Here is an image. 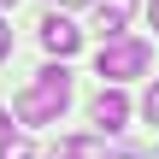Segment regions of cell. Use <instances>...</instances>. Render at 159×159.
Wrapping results in <instances>:
<instances>
[{"label":"cell","mask_w":159,"mask_h":159,"mask_svg":"<svg viewBox=\"0 0 159 159\" xmlns=\"http://www.w3.org/2000/svg\"><path fill=\"white\" fill-rule=\"evenodd\" d=\"M65 100H71V71H65V59H59V65H41L35 83L18 94V118H24V124H53V118L65 112Z\"/></svg>","instance_id":"obj_1"},{"label":"cell","mask_w":159,"mask_h":159,"mask_svg":"<svg viewBox=\"0 0 159 159\" xmlns=\"http://www.w3.org/2000/svg\"><path fill=\"white\" fill-rule=\"evenodd\" d=\"M148 41H136V35H106L100 41V53H94V71L106 77V83H130V77H142L148 71Z\"/></svg>","instance_id":"obj_2"},{"label":"cell","mask_w":159,"mask_h":159,"mask_svg":"<svg viewBox=\"0 0 159 159\" xmlns=\"http://www.w3.org/2000/svg\"><path fill=\"white\" fill-rule=\"evenodd\" d=\"M89 118H94V130H100V136H118V130L130 124V100L118 94V83L94 94V106H89Z\"/></svg>","instance_id":"obj_3"},{"label":"cell","mask_w":159,"mask_h":159,"mask_svg":"<svg viewBox=\"0 0 159 159\" xmlns=\"http://www.w3.org/2000/svg\"><path fill=\"white\" fill-rule=\"evenodd\" d=\"M41 47H47L53 59H71V53L83 47V30H77L71 18H59V12H53V18H41Z\"/></svg>","instance_id":"obj_4"},{"label":"cell","mask_w":159,"mask_h":159,"mask_svg":"<svg viewBox=\"0 0 159 159\" xmlns=\"http://www.w3.org/2000/svg\"><path fill=\"white\" fill-rule=\"evenodd\" d=\"M130 18H136V0H94V30H100V41H106V35H124Z\"/></svg>","instance_id":"obj_5"},{"label":"cell","mask_w":159,"mask_h":159,"mask_svg":"<svg viewBox=\"0 0 159 159\" xmlns=\"http://www.w3.org/2000/svg\"><path fill=\"white\" fill-rule=\"evenodd\" d=\"M71 159H112V153H106L100 136H77V142H71Z\"/></svg>","instance_id":"obj_6"},{"label":"cell","mask_w":159,"mask_h":159,"mask_svg":"<svg viewBox=\"0 0 159 159\" xmlns=\"http://www.w3.org/2000/svg\"><path fill=\"white\" fill-rule=\"evenodd\" d=\"M0 159H35L24 136H0Z\"/></svg>","instance_id":"obj_7"},{"label":"cell","mask_w":159,"mask_h":159,"mask_svg":"<svg viewBox=\"0 0 159 159\" xmlns=\"http://www.w3.org/2000/svg\"><path fill=\"white\" fill-rule=\"evenodd\" d=\"M142 118H148V124H159V77L148 83V94H142Z\"/></svg>","instance_id":"obj_8"},{"label":"cell","mask_w":159,"mask_h":159,"mask_svg":"<svg viewBox=\"0 0 159 159\" xmlns=\"http://www.w3.org/2000/svg\"><path fill=\"white\" fill-rule=\"evenodd\" d=\"M6 53H12V24L0 18V59H6Z\"/></svg>","instance_id":"obj_9"},{"label":"cell","mask_w":159,"mask_h":159,"mask_svg":"<svg viewBox=\"0 0 159 159\" xmlns=\"http://www.w3.org/2000/svg\"><path fill=\"white\" fill-rule=\"evenodd\" d=\"M47 159H71V142H53V148H47Z\"/></svg>","instance_id":"obj_10"},{"label":"cell","mask_w":159,"mask_h":159,"mask_svg":"<svg viewBox=\"0 0 159 159\" xmlns=\"http://www.w3.org/2000/svg\"><path fill=\"white\" fill-rule=\"evenodd\" d=\"M148 18H153V30H159V0H148Z\"/></svg>","instance_id":"obj_11"},{"label":"cell","mask_w":159,"mask_h":159,"mask_svg":"<svg viewBox=\"0 0 159 159\" xmlns=\"http://www.w3.org/2000/svg\"><path fill=\"white\" fill-rule=\"evenodd\" d=\"M0 136H12V118H6V112H0Z\"/></svg>","instance_id":"obj_12"},{"label":"cell","mask_w":159,"mask_h":159,"mask_svg":"<svg viewBox=\"0 0 159 159\" xmlns=\"http://www.w3.org/2000/svg\"><path fill=\"white\" fill-rule=\"evenodd\" d=\"M0 6H18V0H0Z\"/></svg>","instance_id":"obj_13"},{"label":"cell","mask_w":159,"mask_h":159,"mask_svg":"<svg viewBox=\"0 0 159 159\" xmlns=\"http://www.w3.org/2000/svg\"><path fill=\"white\" fill-rule=\"evenodd\" d=\"M153 159H159V153H153Z\"/></svg>","instance_id":"obj_14"}]
</instances>
